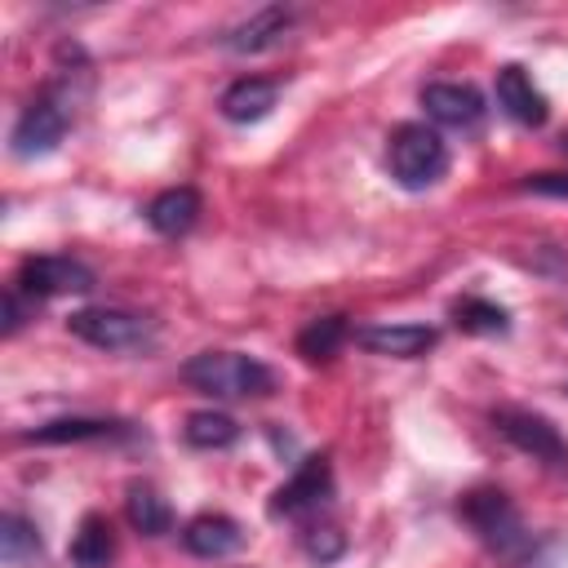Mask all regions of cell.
Instances as JSON below:
<instances>
[{"label": "cell", "mask_w": 568, "mask_h": 568, "mask_svg": "<svg viewBox=\"0 0 568 568\" xmlns=\"http://www.w3.org/2000/svg\"><path fill=\"white\" fill-rule=\"evenodd\" d=\"M302 546H306V555H311L315 564H333V559L346 550V537H342L333 524H306Z\"/></svg>", "instance_id": "23"}, {"label": "cell", "mask_w": 568, "mask_h": 568, "mask_svg": "<svg viewBox=\"0 0 568 568\" xmlns=\"http://www.w3.org/2000/svg\"><path fill=\"white\" fill-rule=\"evenodd\" d=\"M146 222H151V231H160L169 240L186 235L200 222V191L195 186H169V191H160L146 204Z\"/></svg>", "instance_id": "16"}, {"label": "cell", "mask_w": 568, "mask_h": 568, "mask_svg": "<svg viewBox=\"0 0 568 568\" xmlns=\"http://www.w3.org/2000/svg\"><path fill=\"white\" fill-rule=\"evenodd\" d=\"M0 559H4V568H31L40 559V532L18 510L0 515Z\"/></svg>", "instance_id": "19"}, {"label": "cell", "mask_w": 568, "mask_h": 568, "mask_svg": "<svg viewBox=\"0 0 568 568\" xmlns=\"http://www.w3.org/2000/svg\"><path fill=\"white\" fill-rule=\"evenodd\" d=\"M453 324L462 333H475V337H501L510 328V315L488 297H457L453 302Z\"/></svg>", "instance_id": "21"}, {"label": "cell", "mask_w": 568, "mask_h": 568, "mask_svg": "<svg viewBox=\"0 0 568 568\" xmlns=\"http://www.w3.org/2000/svg\"><path fill=\"white\" fill-rule=\"evenodd\" d=\"M559 151H564V155H568V133H564V138H559Z\"/></svg>", "instance_id": "26"}, {"label": "cell", "mask_w": 568, "mask_h": 568, "mask_svg": "<svg viewBox=\"0 0 568 568\" xmlns=\"http://www.w3.org/2000/svg\"><path fill=\"white\" fill-rule=\"evenodd\" d=\"M275 98H280L275 80H262V75H240V80H231V84L222 89L217 111H222L231 124H253V120L271 115Z\"/></svg>", "instance_id": "15"}, {"label": "cell", "mask_w": 568, "mask_h": 568, "mask_svg": "<svg viewBox=\"0 0 568 568\" xmlns=\"http://www.w3.org/2000/svg\"><path fill=\"white\" fill-rule=\"evenodd\" d=\"M386 169L404 191H426L448 173V142L426 124H395L386 138Z\"/></svg>", "instance_id": "3"}, {"label": "cell", "mask_w": 568, "mask_h": 568, "mask_svg": "<svg viewBox=\"0 0 568 568\" xmlns=\"http://www.w3.org/2000/svg\"><path fill=\"white\" fill-rule=\"evenodd\" d=\"M182 439L191 444V448H231L235 439H240V426H235V417H226V413H217V408H200V413H191L186 417V426H182Z\"/></svg>", "instance_id": "22"}, {"label": "cell", "mask_w": 568, "mask_h": 568, "mask_svg": "<svg viewBox=\"0 0 568 568\" xmlns=\"http://www.w3.org/2000/svg\"><path fill=\"white\" fill-rule=\"evenodd\" d=\"M80 439H133V426L111 417H58L36 430H22V444H80Z\"/></svg>", "instance_id": "13"}, {"label": "cell", "mask_w": 568, "mask_h": 568, "mask_svg": "<svg viewBox=\"0 0 568 568\" xmlns=\"http://www.w3.org/2000/svg\"><path fill=\"white\" fill-rule=\"evenodd\" d=\"M488 422H493V430H497L506 444H515V448L528 453L532 462H541V466L568 475V439L559 435V426H555L550 417L506 404V408H493Z\"/></svg>", "instance_id": "6"}, {"label": "cell", "mask_w": 568, "mask_h": 568, "mask_svg": "<svg viewBox=\"0 0 568 568\" xmlns=\"http://www.w3.org/2000/svg\"><path fill=\"white\" fill-rule=\"evenodd\" d=\"M457 515H462V524H466L497 559L524 564V559L532 555V532L524 528L515 501H510L501 488H470V493H462Z\"/></svg>", "instance_id": "2"}, {"label": "cell", "mask_w": 568, "mask_h": 568, "mask_svg": "<svg viewBox=\"0 0 568 568\" xmlns=\"http://www.w3.org/2000/svg\"><path fill=\"white\" fill-rule=\"evenodd\" d=\"M22 320H27L22 293H18V288H9V293H4V337H13V333L22 328Z\"/></svg>", "instance_id": "25"}, {"label": "cell", "mask_w": 568, "mask_h": 568, "mask_svg": "<svg viewBox=\"0 0 568 568\" xmlns=\"http://www.w3.org/2000/svg\"><path fill=\"white\" fill-rule=\"evenodd\" d=\"M182 382L209 399H262L275 390V373L244 351H200L182 364Z\"/></svg>", "instance_id": "1"}, {"label": "cell", "mask_w": 568, "mask_h": 568, "mask_svg": "<svg viewBox=\"0 0 568 568\" xmlns=\"http://www.w3.org/2000/svg\"><path fill=\"white\" fill-rule=\"evenodd\" d=\"M493 98H497V106H501L515 124H524V129H541L546 115H550L546 93L532 84V75H528L519 62L497 67V75H493Z\"/></svg>", "instance_id": "9"}, {"label": "cell", "mask_w": 568, "mask_h": 568, "mask_svg": "<svg viewBox=\"0 0 568 568\" xmlns=\"http://www.w3.org/2000/svg\"><path fill=\"white\" fill-rule=\"evenodd\" d=\"M328 497H333V466H328L324 453H315V457H306V462L271 493V506H266V510H271L275 519H302V515L324 510Z\"/></svg>", "instance_id": "8"}, {"label": "cell", "mask_w": 568, "mask_h": 568, "mask_svg": "<svg viewBox=\"0 0 568 568\" xmlns=\"http://www.w3.org/2000/svg\"><path fill=\"white\" fill-rule=\"evenodd\" d=\"M346 337H351L346 315H320V320H311V324L297 333V355H302L306 364H324V359L337 355V346H342Z\"/></svg>", "instance_id": "20"}, {"label": "cell", "mask_w": 568, "mask_h": 568, "mask_svg": "<svg viewBox=\"0 0 568 568\" xmlns=\"http://www.w3.org/2000/svg\"><path fill=\"white\" fill-rule=\"evenodd\" d=\"M67 555H71L75 568H111V559H115V532H111V524L102 515H84Z\"/></svg>", "instance_id": "17"}, {"label": "cell", "mask_w": 568, "mask_h": 568, "mask_svg": "<svg viewBox=\"0 0 568 568\" xmlns=\"http://www.w3.org/2000/svg\"><path fill=\"white\" fill-rule=\"evenodd\" d=\"M439 342V333L430 324H359L355 328V346H364L368 355H386V359H417Z\"/></svg>", "instance_id": "11"}, {"label": "cell", "mask_w": 568, "mask_h": 568, "mask_svg": "<svg viewBox=\"0 0 568 568\" xmlns=\"http://www.w3.org/2000/svg\"><path fill=\"white\" fill-rule=\"evenodd\" d=\"M422 106L435 124L444 129H475L484 120V98L475 84H457V80H435L422 89Z\"/></svg>", "instance_id": "10"}, {"label": "cell", "mask_w": 568, "mask_h": 568, "mask_svg": "<svg viewBox=\"0 0 568 568\" xmlns=\"http://www.w3.org/2000/svg\"><path fill=\"white\" fill-rule=\"evenodd\" d=\"M182 546L195 559H226V555H235L244 546V528L231 515H195L182 528Z\"/></svg>", "instance_id": "14"}, {"label": "cell", "mask_w": 568, "mask_h": 568, "mask_svg": "<svg viewBox=\"0 0 568 568\" xmlns=\"http://www.w3.org/2000/svg\"><path fill=\"white\" fill-rule=\"evenodd\" d=\"M124 515H129V524H133L142 537H160V532L173 528V510H169V501H164L151 484H129Z\"/></svg>", "instance_id": "18"}, {"label": "cell", "mask_w": 568, "mask_h": 568, "mask_svg": "<svg viewBox=\"0 0 568 568\" xmlns=\"http://www.w3.org/2000/svg\"><path fill=\"white\" fill-rule=\"evenodd\" d=\"M564 395H568V386H564Z\"/></svg>", "instance_id": "27"}, {"label": "cell", "mask_w": 568, "mask_h": 568, "mask_svg": "<svg viewBox=\"0 0 568 568\" xmlns=\"http://www.w3.org/2000/svg\"><path fill=\"white\" fill-rule=\"evenodd\" d=\"M13 288L31 302L40 297H62V293H89L93 288V271L80 262V257H67V253H36L18 266V280Z\"/></svg>", "instance_id": "7"}, {"label": "cell", "mask_w": 568, "mask_h": 568, "mask_svg": "<svg viewBox=\"0 0 568 568\" xmlns=\"http://www.w3.org/2000/svg\"><path fill=\"white\" fill-rule=\"evenodd\" d=\"M71 89H67V80H53L40 98H31L27 106H22V115H18V124H13V133H9V146H13V155L18 160H36V155H49L62 138H67V129H71Z\"/></svg>", "instance_id": "4"}, {"label": "cell", "mask_w": 568, "mask_h": 568, "mask_svg": "<svg viewBox=\"0 0 568 568\" xmlns=\"http://www.w3.org/2000/svg\"><path fill=\"white\" fill-rule=\"evenodd\" d=\"M524 191H537V195H568V173H532V178H524L519 182Z\"/></svg>", "instance_id": "24"}, {"label": "cell", "mask_w": 568, "mask_h": 568, "mask_svg": "<svg viewBox=\"0 0 568 568\" xmlns=\"http://www.w3.org/2000/svg\"><path fill=\"white\" fill-rule=\"evenodd\" d=\"M288 27H293V9L266 4V9H257L253 18H244L240 27H231V31L222 36V44H226L231 53H266V49H275V44L288 36Z\"/></svg>", "instance_id": "12"}, {"label": "cell", "mask_w": 568, "mask_h": 568, "mask_svg": "<svg viewBox=\"0 0 568 568\" xmlns=\"http://www.w3.org/2000/svg\"><path fill=\"white\" fill-rule=\"evenodd\" d=\"M71 337L98 346V351H151L155 346V320L124 306H84L67 315Z\"/></svg>", "instance_id": "5"}]
</instances>
